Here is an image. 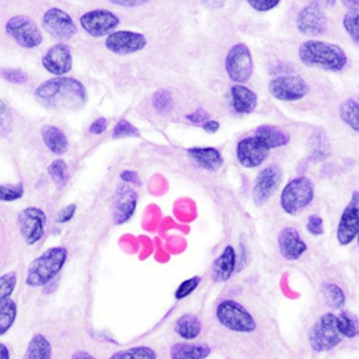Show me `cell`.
<instances>
[{
  "label": "cell",
  "instance_id": "obj_18",
  "mask_svg": "<svg viewBox=\"0 0 359 359\" xmlns=\"http://www.w3.org/2000/svg\"><path fill=\"white\" fill-rule=\"evenodd\" d=\"M138 194L128 184H120L113 199V222L116 225L125 224L135 212Z\"/></svg>",
  "mask_w": 359,
  "mask_h": 359
},
{
  "label": "cell",
  "instance_id": "obj_4",
  "mask_svg": "<svg viewBox=\"0 0 359 359\" xmlns=\"http://www.w3.org/2000/svg\"><path fill=\"white\" fill-rule=\"evenodd\" d=\"M343 339L339 331L338 318L332 313L321 315L313 323L308 334L309 345L316 352L332 351Z\"/></svg>",
  "mask_w": 359,
  "mask_h": 359
},
{
  "label": "cell",
  "instance_id": "obj_2",
  "mask_svg": "<svg viewBox=\"0 0 359 359\" xmlns=\"http://www.w3.org/2000/svg\"><path fill=\"white\" fill-rule=\"evenodd\" d=\"M298 55L301 62L311 67L339 72L347 65V55L339 46L323 41L303 42Z\"/></svg>",
  "mask_w": 359,
  "mask_h": 359
},
{
  "label": "cell",
  "instance_id": "obj_19",
  "mask_svg": "<svg viewBox=\"0 0 359 359\" xmlns=\"http://www.w3.org/2000/svg\"><path fill=\"white\" fill-rule=\"evenodd\" d=\"M42 65L49 74L55 76H62L69 72V69H72V54L69 46L64 43L53 46L42 57Z\"/></svg>",
  "mask_w": 359,
  "mask_h": 359
},
{
  "label": "cell",
  "instance_id": "obj_31",
  "mask_svg": "<svg viewBox=\"0 0 359 359\" xmlns=\"http://www.w3.org/2000/svg\"><path fill=\"white\" fill-rule=\"evenodd\" d=\"M17 304L13 299H6L0 303V337L6 334L16 321Z\"/></svg>",
  "mask_w": 359,
  "mask_h": 359
},
{
  "label": "cell",
  "instance_id": "obj_17",
  "mask_svg": "<svg viewBox=\"0 0 359 359\" xmlns=\"http://www.w3.org/2000/svg\"><path fill=\"white\" fill-rule=\"evenodd\" d=\"M269 147L257 137L242 139L237 144V159L241 165L249 169L262 165L269 157Z\"/></svg>",
  "mask_w": 359,
  "mask_h": 359
},
{
  "label": "cell",
  "instance_id": "obj_29",
  "mask_svg": "<svg viewBox=\"0 0 359 359\" xmlns=\"http://www.w3.org/2000/svg\"><path fill=\"white\" fill-rule=\"evenodd\" d=\"M23 359H52V345L45 335H34L29 341Z\"/></svg>",
  "mask_w": 359,
  "mask_h": 359
},
{
  "label": "cell",
  "instance_id": "obj_9",
  "mask_svg": "<svg viewBox=\"0 0 359 359\" xmlns=\"http://www.w3.org/2000/svg\"><path fill=\"white\" fill-rule=\"evenodd\" d=\"M6 32L23 48H35L43 40L36 23L27 16L13 17L6 25Z\"/></svg>",
  "mask_w": 359,
  "mask_h": 359
},
{
  "label": "cell",
  "instance_id": "obj_41",
  "mask_svg": "<svg viewBox=\"0 0 359 359\" xmlns=\"http://www.w3.org/2000/svg\"><path fill=\"white\" fill-rule=\"evenodd\" d=\"M113 138H126V137H138L139 131L137 127L133 126L131 123H128L127 120H121L118 121V125L115 126L113 131Z\"/></svg>",
  "mask_w": 359,
  "mask_h": 359
},
{
  "label": "cell",
  "instance_id": "obj_28",
  "mask_svg": "<svg viewBox=\"0 0 359 359\" xmlns=\"http://www.w3.org/2000/svg\"><path fill=\"white\" fill-rule=\"evenodd\" d=\"M311 158L314 162H320L328 158L331 155V144L327 138L326 133L321 128H316L311 135Z\"/></svg>",
  "mask_w": 359,
  "mask_h": 359
},
{
  "label": "cell",
  "instance_id": "obj_51",
  "mask_svg": "<svg viewBox=\"0 0 359 359\" xmlns=\"http://www.w3.org/2000/svg\"><path fill=\"white\" fill-rule=\"evenodd\" d=\"M343 5L347 13H359V0H344Z\"/></svg>",
  "mask_w": 359,
  "mask_h": 359
},
{
  "label": "cell",
  "instance_id": "obj_25",
  "mask_svg": "<svg viewBox=\"0 0 359 359\" xmlns=\"http://www.w3.org/2000/svg\"><path fill=\"white\" fill-rule=\"evenodd\" d=\"M257 138L269 147V150L274 147H282L290 142V135L280 127L272 126V125H262L257 127L255 131Z\"/></svg>",
  "mask_w": 359,
  "mask_h": 359
},
{
  "label": "cell",
  "instance_id": "obj_44",
  "mask_svg": "<svg viewBox=\"0 0 359 359\" xmlns=\"http://www.w3.org/2000/svg\"><path fill=\"white\" fill-rule=\"evenodd\" d=\"M0 76L4 78L5 81L15 83V84H23V83L28 82V76L21 69H3L0 72Z\"/></svg>",
  "mask_w": 359,
  "mask_h": 359
},
{
  "label": "cell",
  "instance_id": "obj_38",
  "mask_svg": "<svg viewBox=\"0 0 359 359\" xmlns=\"http://www.w3.org/2000/svg\"><path fill=\"white\" fill-rule=\"evenodd\" d=\"M343 25L352 41L359 45V13H347L344 16Z\"/></svg>",
  "mask_w": 359,
  "mask_h": 359
},
{
  "label": "cell",
  "instance_id": "obj_36",
  "mask_svg": "<svg viewBox=\"0 0 359 359\" xmlns=\"http://www.w3.org/2000/svg\"><path fill=\"white\" fill-rule=\"evenodd\" d=\"M152 106L159 114L170 113L174 108V100L170 91L167 89L158 90L152 97Z\"/></svg>",
  "mask_w": 359,
  "mask_h": 359
},
{
  "label": "cell",
  "instance_id": "obj_47",
  "mask_svg": "<svg viewBox=\"0 0 359 359\" xmlns=\"http://www.w3.org/2000/svg\"><path fill=\"white\" fill-rule=\"evenodd\" d=\"M291 71H292V67H291L290 64L282 62H274L273 66H271V69H269L271 74H280V76H278V77L289 76L287 74H290Z\"/></svg>",
  "mask_w": 359,
  "mask_h": 359
},
{
  "label": "cell",
  "instance_id": "obj_52",
  "mask_svg": "<svg viewBox=\"0 0 359 359\" xmlns=\"http://www.w3.org/2000/svg\"><path fill=\"white\" fill-rule=\"evenodd\" d=\"M219 126H221L219 123H217L215 120H208V121L204 123L203 128H204V131L208 132V133H216V132L219 130Z\"/></svg>",
  "mask_w": 359,
  "mask_h": 359
},
{
  "label": "cell",
  "instance_id": "obj_30",
  "mask_svg": "<svg viewBox=\"0 0 359 359\" xmlns=\"http://www.w3.org/2000/svg\"><path fill=\"white\" fill-rule=\"evenodd\" d=\"M323 294L327 306L334 311H340L345 306L346 296L343 289L334 283H323Z\"/></svg>",
  "mask_w": 359,
  "mask_h": 359
},
{
  "label": "cell",
  "instance_id": "obj_23",
  "mask_svg": "<svg viewBox=\"0 0 359 359\" xmlns=\"http://www.w3.org/2000/svg\"><path fill=\"white\" fill-rule=\"evenodd\" d=\"M233 111L237 114H250L257 107V95L242 84L231 88Z\"/></svg>",
  "mask_w": 359,
  "mask_h": 359
},
{
  "label": "cell",
  "instance_id": "obj_53",
  "mask_svg": "<svg viewBox=\"0 0 359 359\" xmlns=\"http://www.w3.org/2000/svg\"><path fill=\"white\" fill-rule=\"evenodd\" d=\"M115 5H121V6H128V8H133V6H139V5L144 4L147 1H111Z\"/></svg>",
  "mask_w": 359,
  "mask_h": 359
},
{
  "label": "cell",
  "instance_id": "obj_49",
  "mask_svg": "<svg viewBox=\"0 0 359 359\" xmlns=\"http://www.w3.org/2000/svg\"><path fill=\"white\" fill-rule=\"evenodd\" d=\"M107 127H108V123H107L106 118H97L96 121L91 123V126H90V132H91L93 135H101V133L106 131Z\"/></svg>",
  "mask_w": 359,
  "mask_h": 359
},
{
  "label": "cell",
  "instance_id": "obj_32",
  "mask_svg": "<svg viewBox=\"0 0 359 359\" xmlns=\"http://www.w3.org/2000/svg\"><path fill=\"white\" fill-rule=\"evenodd\" d=\"M338 318L339 331L344 338L355 339L359 335V318L350 311H343Z\"/></svg>",
  "mask_w": 359,
  "mask_h": 359
},
{
  "label": "cell",
  "instance_id": "obj_5",
  "mask_svg": "<svg viewBox=\"0 0 359 359\" xmlns=\"http://www.w3.org/2000/svg\"><path fill=\"white\" fill-rule=\"evenodd\" d=\"M216 318L222 326L237 333H252L257 330V323L245 306L233 301H222L216 309Z\"/></svg>",
  "mask_w": 359,
  "mask_h": 359
},
{
  "label": "cell",
  "instance_id": "obj_11",
  "mask_svg": "<svg viewBox=\"0 0 359 359\" xmlns=\"http://www.w3.org/2000/svg\"><path fill=\"white\" fill-rule=\"evenodd\" d=\"M47 217L41 208H25L18 216V225L25 243L35 245L45 235Z\"/></svg>",
  "mask_w": 359,
  "mask_h": 359
},
{
  "label": "cell",
  "instance_id": "obj_40",
  "mask_svg": "<svg viewBox=\"0 0 359 359\" xmlns=\"http://www.w3.org/2000/svg\"><path fill=\"white\" fill-rule=\"evenodd\" d=\"M201 277H193L181 283L175 292L176 299L181 301V299H184V298L192 294L193 291L196 290V287L201 284Z\"/></svg>",
  "mask_w": 359,
  "mask_h": 359
},
{
  "label": "cell",
  "instance_id": "obj_1",
  "mask_svg": "<svg viewBox=\"0 0 359 359\" xmlns=\"http://www.w3.org/2000/svg\"><path fill=\"white\" fill-rule=\"evenodd\" d=\"M35 97L40 104L57 111H76L86 106V90L74 78H54L37 86Z\"/></svg>",
  "mask_w": 359,
  "mask_h": 359
},
{
  "label": "cell",
  "instance_id": "obj_26",
  "mask_svg": "<svg viewBox=\"0 0 359 359\" xmlns=\"http://www.w3.org/2000/svg\"><path fill=\"white\" fill-rule=\"evenodd\" d=\"M172 359H206L211 355V347L205 344H175L170 347Z\"/></svg>",
  "mask_w": 359,
  "mask_h": 359
},
{
  "label": "cell",
  "instance_id": "obj_22",
  "mask_svg": "<svg viewBox=\"0 0 359 359\" xmlns=\"http://www.w3.org/2000/svg\"><path fill=\"white\" fill-rule=\"evenodd\" d=\"M191 156L199 167L208 172H217L223 165V157L221 152L215 147H192L188 150Z\"/></svg>",
  "mask_w": 359,
  "mask_h": 359
},
{
  "label": "cell",
  "instance_id": "obj_20",
  "mask_svg": "<svg viewBox=\"0 0 359 359\" xmlns=\"http://www.w3.org/2000/svg\"><path fill=\"white\" fill-rule=\"evenodd\" d=\"M278 245L283 257L290 262L298 260L306 252V242L294 228L283 229L278 236Z\"/></svg>",
  "mask_w": 359,
  "mask_h": 359
},
{
  "label": "cell",
  "instance_id": "obj_34",
  "mask_svg": "<svg viewBox=\"0 0 359 359\" xmlns=\"http://www.w3.org/2000/svg\"><path fill=\"white\" fill-rule=\"evenodd\" d=\"M109 359H157L151 347L135 346L113 353Z\"/></svg>",
  "mask_w": 359,
  "mask_h": 359
},
{
  "label": "cell",
  "instance_id": "obj_3",
  "mask_svg": "<svg viewBox=\"0 0 359 359\" xmlns=\"http://www.w3.org/2000/svg\"><path fill=\"white\" fill-rule=\"evenodd\" d=\"M67 260V249L53 247L35 259L29 266L25 284L32 287L48 285L60 273Z\"/></svg>",
  "mask_w": 359,
  "mask_h": 359
},
{
  "label": "cell",
  "instance_id": "obj_33",
  "mask_svg": "<svg viewBox=\"0 0 359 359\" xmlns=\"http://www.w3.org/2000/svg\"><path fill=\"white\" fill-rule=\"evenodd\" d=\"M340 113V118L347 126L352 128L353 131H359V103L355 102V100L348 98L346 101H344L339 109Z\"/></svg>",
  "mask_w": 359,
  "mask_h": 359
},
{
  "label": "cell",
  "instance_id": "obj_37",
  "mask_svg": "<svg viewBox=\"0 0 359 359\" xmlns=\"http://www.w3.org/2000/svg\"><path fill=\"white\" fill-rule=\"evenodd\" d=\"M17 273L16 272H8L0 277V303L10 299L13 291L16 289Z\"/></svg>",
  "mask_w": 359,
  "mask_h": 359
},
{
  "label": "cell",
  "instance_id": "obj_21",
  "mask_svg": "<svg viewBox=\"0 0 359 359\" xmlns=\"http://www.w3.org/2000/svg\"><path fill=\"white\" fill-rule=\"evenodd\" d=\"M236 252L231 245L223 250L221 257H217L212 266L213 280L217 283L228 282L236 269Z\"/></svg>",
  "mask_w": 359,
  "mask_h": 359
},
{
  "label": "cell",
  "instance_id": "obj_27",
  "mask_svg": "<svg viewBox=\"0 0 359 359\" xmlns=\"http://www.w3.org/2000/svg\"><path fill=\"white\" fill-rule=\"evenodd\" d=\"M176 334L186 340L198 338L201 332V323L196 315L184 314L176 320L174 326Z\"/></svg>",
  "mask_w": 359,
  "mask_h": 359
},
{
  "label": "cell",
  "instance_id": "obj_7",
  "mask_svg": "<svg viewBox=\"0 0 359 359\" xmlns=\"http://www.w3.org/2000/svg\"><path fill=\"white\" fill-rule=\"evenodd\" d=\"M225 69L229 78L237 84L249 81L254 69L253 57L245 43H237L229 50L225 59Z\"/></svg>",
  "mask_w": 359,
  "mask_h": 359
},
{
  "label": "cell",
  "instance_id": "obj_35",
  "mask_svg": "<svg viewBox=\"0 0 359 359\" xmlns=\"http://www.w3.org/2000/svg\"><path fill=\"white\" fill-rule=\"evenodd\" d=\"M48 172L49 175H50L57 187L64 188L69 182V169H67V164L65 163V161L55 159L49 165Z\"/></svg>",
  "mask_w": 359,
  "mask_h": 359
},
{
  "label": "cell",
  "instance_id": "obj_10",
  "mask_svg": "<svg viewBox=\"0 0 359 359\" xmlns=\"http://www.w3.org/2000/svg\"><path fill=\"white\" fill-rule=\"evenodd\" d=\"M298 32L306 36H321L328 29V18L318 3H311L298 13Z\"/></svg>",
  "mask_w": 359,
  "mask_h": 359
},
{
  "label": "cell",
  "instance_id": "obj_55",
  "mask_svg": "<svg viewBox=\"0 0 359 359\" xmlns=\"http://www.w3.org/2000/svg\"><path fill=\"white\" fill-rule=\"evenodd\" d=\"M0 359H11L8 346L3 343H0Z\"/></svg>",
  "mask_w": 359,
  "mask_h": 359
},
{
  "label": "cell",
  "instance_id": "obj_8",
  "mask_svg": "<svg viewBox=\"0 0 359 359\" xmlns=\"http://www.w3.org/2000/svg\"><path fill=\"white\" fill-rule=\"evenodd\" d=\"M308 83L299 76H282L272 79L269 84V94L283 102H294L306 97L309 93Z\"/></svg>",
  "mask_w": 359,
  "mask_h": 359
},
{
  "label": "cell",
  "instance_id": "obj_24",
  "mask_svg": "<svg viewBox=\"0 0 359 359\" xmlns=\"http://www.w3.org/2000/svg\"><path fill=\"white\" fill-rule=\"evenodd\" d=\"M42 139L46 147L57 156H62L69 149V140L65 133L57 126L46 125L42 127Z\"/></svg>",
  "mask_w": 359,
  "mask_h": 359
},
{
  "label": "cell",
  "instance_id": "obj_6",
  "mask_svg": "<svg viewBox=\"0 0 359 359\" xmlns=\"http://www.w3.org/2000/svg\"><path fill=\"white\" fill-rule=\"evenodd\" d=\"M314 184L306 176L292 180L286 184L280 196V205L287 215L294 216L314 199Z\"/></svg>",
  "mask_w": 359,
  "mask_h": 359
},
{
  "label": "cell",
  "instance_id": "obj_13",
  "mask_svg": "<svg viewBox=\"0 0 359 359\" xmlns=\"http://www.w3.org/2000/svg\"><path fill=\"white\" fill-rule=\"evenodd\" d=\"M282 168L272 164L259 172L253 188V201L257 206H262L273 196L279 184H282Z\"/></svg>",
  "mask_w": 359,
  "mask_h": 359
},
{
  "label": "cell",
  "instance_id": "obj_48",
  "mask_svg": "<svg viewBox=\"0 0 359 359\" xmlns=\"http://www.w3.org/2000/svg\"><path fill=\"white\" fill-rule=\"evenodd\" d=\"M208 118H210V115L203 108H199L192 114L187 115L188 121H191L193 123H205L208 121Z\"/></svg>",
  "mask_w": 359,
  "mask_h": 359
},
{
  "label": "cell",
  "instance_id": "obj_54",
  "mask_svg": "<svg viewBox=\"0 0 359 359\" xmlns=\"http://www.w3.org/2000/svg\"><path fill=\"white\" fill-rule=\"evenodd\" d=\"M72 359H97L94 355H90L89 352L78 351L72 355Z\"/></svg>",
  "mask_w": 359,
  "mask_h": 359
},
{
  "label": "cell",
  "instance_id": "obj_12",
  "mask_svg": "<svg viewBox=\"0 0 359 359\" xmlns=\"http://www.w3.org/2000/svg\"><path fill=\"white\" fill-rule=\"evenodd\" d=\"M359 233V192L352 193L350 203L340 217L337 238L341 245H348Z\"/></svg>",
  "mask_w": 359,
  "mask_h": 359
},
{
  "label": "cell",
  "instance_id": "obj_16",
  "mask_svg": "<svg viewBox=\"0 0 359 359\" xmlns=\"http://www.w3.org/2000/svg\"><path fill=\"white\" fill-rule=\"evenodd\" d=\"M147 37L143 34L135 33L130 30L115 32L107 37L106 47L111 53L118 55H127V54L137 53L145 48Z\"/></svg>",
  "mask_w": 359,
  "mask_h": 359
},
{
  "label": "cell",
  "instance_id": "obj_15",
  "mask_svg": "<svg viewBox=\"0 0 359 359\" xmlns=\"http://www.w3.org/2000/svg\"><path fill=\"white\" fill-rule=\"evenodd\" d=\"M46 32L60 41L69 40L77 34V27L69 13L60 8H50L42 20Z\"/></svg>",
  "mask_w": 359,
  "mask_h": 359
},
{
  "label": "cell",
  "instance_id": "obj_46",
  "mask_svg": "<svg viewBox=\"0 0 359 359\" xmlns=\"http://www.w3.org/2000/svg\"><path fill=\"white\" fill-rule=\"evenodd\" d=\"M76 210H77V205L76 204H71L69 206H66L65 208H62V211H59V213H57V223H60V224L69 223L74 218Z\"/></svg>",
  "mask_w": 359,
  "mask_h": 359
},
{
  "label": "cell",
  "instance_id": "obj_45",
  "mask_svg": "<svg viewBox=\"0 0 359 359\" xmlns=\"http://www.w3.org/2000/svg\"><path fill=\"white\" fill-rule=\"evenodd\" d=\"M247 3L259 13H267L269 10L277 8L280 1L279 0H248Z\"/></svg>",
  "mask_w": 359,
  "mask_h": 359
},
{
  "label": "cell",
  "instance_id": "obj_14",
  "mask_svg": "<svg viewBox=\"0 0 359 359\" xmlns=\"http://www.w3.org/2000/svg\"><path fill=\"white\" fill-rule=\"evenodd\" d=\"M81 25L86 33L94 37H102L111 35L118 28V17L108 10H94L84 13L81 17Z\"/></svg>",
  "mask_w": 359,
  "mask_h": 359
},
{
  "label": "cell",
  "instance_id": "obj_39",
  "mask_svg": "<svg viewBox=\"0 0 359 359\" xmlns=\"http://www.w3.org/2000/svg\"><path fill=\"white\" fill-rule=\"evenodd\" d=\"M25 193L23 184L17 186H3L0 184V201H15L21 199Z\"/></svg>",
  "mask_w": 359,
  "mask_h": 359
},
{
  "label": "cell",
  "instance_id": "obj_42",
  "mask_svg": "<svg viewBox=\"0 0 359 359\" xmlns=\"http://www.w3.org/2000/svg\"><path fill=\"white\" fill-rule=\"evenodd\" d=\"M13 128V114L5 103L0 101V135H8Z\"/></svg>",
  "mask_w": 359,
  "mask_h": 359
},
{
  "label": "cell",
  "instance_id": "obj_50",
  "mask_svg": "<svg viewBox=\"0 0 359 359\" xmlns=\"http://www.w3.org/2000/svg\"><path fill=\"white\" fill-rule=\"evenodd\" d=\"M121 180L125 181L126 184H135V186H140L142 181L139 179V175L135 172H131V170H126V172H121L120 175Z\"/></svg>",
  "mask_w": 359,
  "mask_h": 359
},
{
  "label": "cell",
  "instance_id": "obj_43",
  "mask_svg": "<svg viewBox=\"0 0 359 359\" xmlns=\"http://www.w3.org/2000/svg\"><path fill=\"white\" fill-rule=\"evenodd\" d=\"M306 230L311 235L314 236H321L323 231H325V226H323V217L320 215H311L306 221Z\"/></svg>",
  "mask_w": 359,
  "mask_h": 359
},
{
  "label": "cell",
  "instance_id": "obj_56",
  "mask_svg": "<svg viewBox=\"0 0 359 359\" xmlns=\"http://www.w3.org/2000/svg\"><path fill=\"white\" fill-rule=\"evenodd\" d=\"M357 240H358V245H359V233H358V236H357Z\"/></svg>",
  "mask_w": 359,
  "mask_h": 359
}]
</instances>
